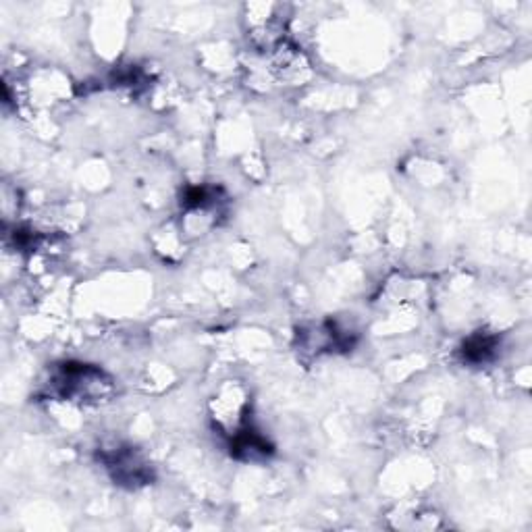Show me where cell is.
<instances>
[{"mask_svg":"<svg viewBox=\"0 0 532 532\" xmlns=\"http://www.w3.org/2000/svg\"><path fill=\"white\" fill-rule=\"evenodd\" d=\"M495 350H497V339L491 335L478 333L464 343L462 354H464V360L470 364H485L493 358Z\"/></svg>","mask_w":532,"mask_h":532,"instance_id":"cell-2","label":"cell"},{"mask_svg":"<svg viewBox=\"0 0 532 532\" xmlns=\"http://www.w3.org/2000/svg\"><path fill=\"white\" fill-rule=\"evenodd\" d=\"M52 389L71 402H100L111 391L104 372L88 364H63L52 377Z\"/></svg>","mask_w":532,"mask_h":532,"instance_id":"cell-1","label":"cell"}]
</instances>
